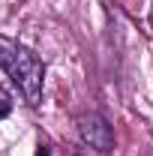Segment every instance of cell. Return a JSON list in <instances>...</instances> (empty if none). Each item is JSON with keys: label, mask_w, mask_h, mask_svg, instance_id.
<instances>
[{"label": "cell", "mask_w": 153, "mask_h": 156, "mask_svg": "<svg viewBox=\"0 0 153 156\" xmlns=\"http://www.w3.org/2000/svg\"><path fill=\"white\" fill-rule=\"evenodd\" d=\"M150 24H153V12H150Z\"/></svg>", "instance_id": "cell-5"}, {"label": "cell", "mask_w": 153, "mask_h": 156, "mask_svg": "<svg viewBox=\"0 0 153 156\" xmlns=\"http://www.w3.org/2000/svg\"><path fill=\"white\" fill-rule=\"evenodd\" d=\"M9 111H12V99L0 90V120H6V117H9Z\"/></svg>", "instance_id": "cell-3"}, {"label": "cell", "mask_w": 153, "mask_h": 156, "mask_svg": "<svg viewBox=\"0 0 153 156\" xmlns=\"http://www.w3.org/2000/svg\"><path fill=\"white\" fill-rule=\"evenodd\" d=\"M39 156H51V150L48 147H39Z\"/></svg>", "instance_id": "cell-4"}, {"label": "cell", "mask_w": 153, "mask_h": 156, "mask_svg": "<svg viewBox=\"0 0 153 156\" xmlns=\"http://www.w3.org/2000/svg\"><path fill=\"white\" fill-rule=\"evenodd\" d=\"M78 126V138L84 141V147H90L96 153H108L114 147V129L99 111H87L75 120Z\"/></svg>", "instance_id": "cell-2"}, {"label": "cell", "mask_w": 153, "mask_h": 156, "mask_svg": "<svg viewBox=\"0 0 153 156\" xmlns=\"http://www.w3.org/2000/svg\"><path fill=\"white\" fill-rule=\"evenodd\" d=\"M0 156H3V153H0Z\"/></svg>", "instance_id": "cell-6"}, {"label": "cell", "mask_w": 153, "mask_h": 156, "mask_svg": "<svg viewBox=\"0 0 153 156\" xmlns=\"http://www.w3.org/2000/svg\"><path fill=\"white\" fill-rule=\"evenodd\" d=\"M0 69L6 78L18 87L27 105H39L42 102V84H45V63L15 39L0 33Z\"/></svg>", "instance_id": "cell-1"}]
</instances>
